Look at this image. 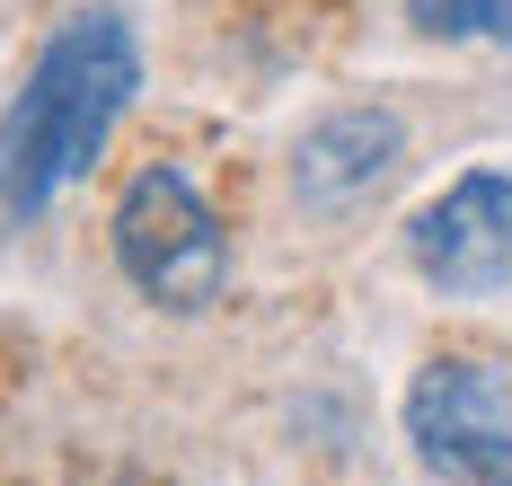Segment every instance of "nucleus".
Instances as JSON below:
<instances>
[{
  "label": "nucleus",
  "instance_id": "f257e3e1",
  "mask_svg": "<svg viewBox=\"0 0 512 486\" xmlns=\"http://www.w3.org/2000/svg\"><path fill=\"white\" fill-rule=\"evenodd\" d=\"M133 89H142L133 27L115 9H71L36 45L18 98L0 115V221H36L71 177H89Z\"/></svg>",
  "mask_w": 512,
  "mask_h": 486
},
{
  "label": "nucleus",
  "instance_id": "f03ea898",
  "mask_svg": "<svg viewBox=\"0 0 512 486\" xmlns=\"http://www.w3.org/2000/svg\"><path fill=\"white\" fill-rule=\"evenodd\" d=\"M115 266H124V283L142 301L177 310V319L221 301L230 239H221V221H212V204L195 195L186 168H142L124 186V204H115Z\"/></svg>",
  "mask_w": 512,
  "mask_h": 486
},
{
  "label": "nucleus",
  "instance_id": "7ed1b4c3",
  "mask_svg": "<svg viewBox=\"0 0 512 486\" xmlns=\"http://www.w3.org/2000/svg\"><path fill=\"white\" fill-rule=\"evenodd\" d=\"M407 442L451 486H512V372L477 354H433L407 389Z\"/></svg>",
  "mask_w": 512,
  "mask_h": 486
},
{
  "label": "nucleus",
  "instance_id": "20e7f679",
  "mask_svg": "<svg viewBox=\"0 0 512 486\" xmlns=\"http://www.w3.org/2000/svg\"><path fill=\"white\" fill-rule=\"evenodd\" d=\"M407 257L433 292L486 301L512 283V177L504 168H468L460 186H442L407 221Z\"/></svg>",
  "mask_w": 512,
  "mask_h": 486
},
{
  "label": "nucleus",
  "instance_id": "39448f33",
  "mask_svg": "<svg viewBox=\"0 0 512 486\" xmlns=\"http://www.w3.org/2000/svg\"><path fill=\"white\" fill-rule=\"evenodd\" d=\"M407 160V124L389 107H345V115H318L292 151V195H301L318 221H345L362 213Z\"/></svg>",
  "mask_w": 512,
  "mask_h": 486
},
{
  "label": "nucleus",
  "instance_id": "423d86ee",
  "mask_svg": "<svg viewBox=\"0 0 512 486\" xmlns=\"http://www.w3.org/2000/svg\"><path fill=\"white\" fill-rule=\"evenodd\" d=\"M407 18L442 45H512V0H407Z\"/></svg>",
  "mask_w": 512,
  "mask_h": 486
}]
</instances>
